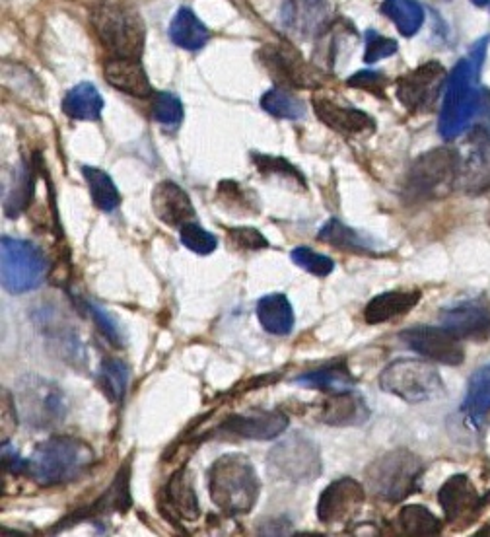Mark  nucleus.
Listing matches in <instances>:
<instances>
[{
	"mask_svg": "<svg viewBox=\"0 0 490 537\" xmlns=\"http://www.w3.org/2000/svg\"><path fill=\"white\" fill-rule=\"evenodd\" d=\"M94 462V450L82 438L57 434L35 444L32 456L26 458V477L41 487L67 485L82 477Z\"/></svg>",
	"mask_w": 490,
	"mask_h": 537,
	"instance_id": "obj_1",
	"label": "nucleus"
},
{
	"mask_svg": "<svg viewBox=\"0 0 490 537\" xmlns=\"http://www.w3.org/2000/svg\"><path fill=\"white\" fill-rule=\"evenodd\" d=\"M481 71L469 59H461L446 82L438 131L442 139L454 141L487 109L489 90L479 86Z\"/></svg>",
	"mask_w": 490,
	"mask_h": 537,
	"instance_id": "obj_2",
	"label": "nucleus"
},
{
	"mask_svg": "<svg viewBox=\"0 0 490 537\" xmlns=\"http://www.w3.org/2000/svg\"><path fill=\"white\" fill-rule=\"evenodd\" d=\"M210 501L228 516L249 514L257 504L261 483L244 454H224L209 469Z\"/></svg>",
	"mask_w": 490,
	"mask_h": 537,
	"instance_id": "obj_3",
	"label": "nucleus"
},
{
	"mask_svg": "<svg viewBox=\"0 0 490 537\" xmlns=\"http://www.w3.org/2000/svg\"><path fill=\"white\" fill-rule=\"evenodd\" d=\"M92 24L113 57L140 59L146 43V26L133 6L102 0L92 8Z\"/></svg>",
	"mask_w": 490,
	"mask_h": 537,
	"instance_id": "obj_4",
	"label": "nucleus"
},
{
	"mask_svg": "<svg viewBox=\"0 0 490 537\" xmlns=\"http://www.w3.org/2000/svg\"><path fill=\"white\" fill-rule=\"evenodd\" d=\"M424 464L409 450H391L372 462L366 469V483L370 491L385 502L405 501L417 493Z\"/></svg>",
	"mask_w": 490,
	"mask_h": 537,
	"instance_id": "obj_5",
	"label": "nucleus"
},
{
	"mask_svg": "<svg viewBox=\"0 0 490 537\" xmlns=\"http://www.w3.org/2000/svg\"><path fill=\"white\" fill-rule=\"evenodd\" d=\"M380 388L407 403H424L444 392L438 370L417 358H401L387 364L380 374Z\"/></svg>",
	"mask_w": 490,
	"mask_h": 537,
	"instance_id": "obj_6",
	"label": "nucleus"
},
{
	"mask_svg": "<svg viewBox=\"0 0 490 537\" xmlns=\"http://www.w3.org/2000/svg\"><path fill=\"white\" fill-rule=\"evenodd\" d=\"M14 401L18 419L32 429H51L59 425L67 413V399L61 388L39 376L22 378Z\"/></svg>",
	"mask_w": 490,
	"mask_h": 537,
	"instance_id": "obj_7",
	"label": "nucleus"
},
{
	"mask_svg": "<svg viewBox=\"0 0 490 537\" xmlns=\"http://www.w3.org/2000/svg\"><path fill=\"white\" fill-rule=\"evenodd\" d=\"M2 288L10 294H24L47 277L49 263L41 250L28 240L2 236Z\"/></svg>",
	"mask_w": 490,
	"mask_h": 537,
	"instance_id": "obj_8",
	"label": "nucleus"
},
{
	"mask_svg": "<svg viewBox=\"0 0 490 537\" xmlns=\"http://www.w3.org/2000/svg\"><path fill=\"white\" fill-rule=\"evenodd\" d=\"M269 473L288 483H312L321 475V456L314 440L294 432L282 438L267 456Z\"/></svg>",
	"mask_w": 490,
	"mask_h": 537,
	"instance_id": "obj_9",
	"label": "nucleus"
},
{
	"mask_svg": "<svg viewBox=\"0 0 490 537\" xmlns=\"http://www.w3.org/2000/svg\"><path fill=\"white\" fill-rule=\"evenodd\" d=\"M457 174H461L457 152L450 148H434L413 164L407 189L415 197H436L452 187Z\"/></svg>",
	"mask_w": 490,
	"mask_h": 537,
	"instance_id": "obj_10",
	"label": "nucleus"
},
{
	"mask_svg": "<svg viewBox=\"0 0 490 537\" xmlns=\"http://www.w3.org/2000/svg\"><path fill=\"white\" fill-rule=\"evenodd\" d=\"M259 61L269 74L284 86L292 88H319L325 80L323 72L302 59V55L288 43L265 45L257 53Z\"/></svg>",
	"mask_w": 490,
	"mask_h": 537,
	"instance_id": "obj_11",
	"label": "nucleus"
},
{
	"mask_svg": "<svg viewBox=\"0 0 490 537\" xmlns=\"http://www.w3.org/2000/svg\"><path fill=\"white\" fill-rule=\"evenodd\" d=\"M399 337L411 351L419 353L420 357L430 358L434 362L459 366L465 360L461 339L444 325L442 327L417 325V327L405 329Z\"/></svg>",
	"mask_w": 490,
	"mask_h": 537,
	"instance_id": "obj_12",
	"label": "nucleus"
},
{
	"mask_svg": "<svg viewBox=\"0 0 490 537\" xmlns=\"http://www.w3.org/2000/svg\"><path fill=\"white\" fill-rule=\"evenodd\" d=\"M446 82V69L436 61H428L420 65L419 69L401 76L397 80L395 94L405 108L411 111H428L436 104Z\"/></svg>",
	"mask_w": 490,
	"mask_h": 537,
	"instance_id": "obj_13",
	"label": "nucleus"
},
{
	"mask_svg": "<svg viewBox=\"0 0 490 537\" xmlns=\"http://www.w3.org/2000/svg\"><path fill=\"white\" fill-rule=\"evenodd\" d=\"M364 499H366V493H364L362 483H358L352 477H343L323 489L315 512L321 524H327V526L341 524L360 510Z\"/></svg>",
	"mask_w": 490,
	"mask_h": 537,
	"instance_id": "obj_14",
	"label": "nucleus"
},
{
	"mask_svg": "<svg viewBox=\"0 0 490 537\" xmlns=\"http://www.w3.org/2000/svg\"><path fill=\"white\" fill-rule=\"evenodd\" d=\"M438 502L450 524L467 526L481 514L485 504L490 502V493L479 497L467 475H454L438 491Z\"/></svg>",
	"mask_w": 490,
	"mask_h": 537,
	"instance_id": "obj_15",
	"label": "nucleus"
},
{
	"mask_svg": "<svg viewBox=\"0 0 490 537\" xmlns=\"http://www.w3.org/2000/svg\"><path fill=\"white\" fill-rule=\"evenodd\" d=\"M131 506H133V499H131V462H125L123 467L117 471L115 481L109 485V489L105 491L98 501L88 504L86 508H80L74 514H70L69 518H65L63 522H59L55 526L53 532L69 530L70 526H74V524H78L82 520H94V518H100L105 514H113V512L125 514V512H129Z\"/></svg>",
	"mask_w": 490,
	"mask_h": 537,
	"instance_id": "obj_16",
	"label": "nucleus"
},
{
	"mask_svg": "<svg viewBox=\"0 0 490 537\" xmlns=\"http://www.w3.org/2000/svg\"><path fill=\"white\" fill-rule=\"evenodd\" d=\"M280 20L292 36L310 39L319 36L331 24L329 0H286L280 10Z\"/></svg>",
	"mask_w": 490,
	"mask_h": 537,
	"instance_id": "obj_17",
	"label": "nucleus"
},
{
	"mask_svg": "<svg viewBox=\"0 0 490 537\" xmlns=\"http://www.w3.org/2000/svg\"><path fill=\"white\" fill-rule=\"evenodd\" d=\"M440 322L459 339L485 341L490 335V308L479 300L463 302L444 310Z\"/></svg>",
	"mask_w": 490,
	"mask_h": 537,
	"instance_id": "obj_18",
	"label": "nucleus"
},
{
	"mask_svg": "<svg viewBox=\"0 0 490 537\" xmlns=\"http://www.w3.org/2000/svg\"><path fill=\"white\" fill-rule=\"evenodd\" d=\"M312 106L319 121L343 137H364L374 133L376 129L374 119L360 109L343 108L327 98H315V96Z\"/></svg>",
	"mask_w": 490,
	"mask_h": 537,
	"instance_id": "obj_19",
	"label": "nucleus"
},
{
	"mask_svg": "<svg viewBox=\"0 0 490 537\" xmlns=\"http://www.w3.org/2000/svg\"><path fill=\"white\" fill-rule=\"evenodd\" d=\"M152 209L168 226L181 228L195 218V207L187 191L175 181H160L152 191Z\"/></svg>",
	"mask_w": 490,
	"mask_h": 537,
	"instance_id": "obj_20",
	"label": "nucleus"
},
{
	"mask_svg": "<svg viewBox=\"0 0 490 537\" xmlns=\"http://www.w3.org/2000/svg\"><path fill=\"white\" fill-rule=\"evenodd\" d=\"M286 429L288 417L280 411H255L251 415H236L220 425L222 432L251 440H273Z\"/></svg>",
	"mask_w": 490,
	"mask_h": 537,
	"instance_id": "obj_21",
	"label": "nucleus"
},
{
	"mask_svg": "<svg viewBox=\"0 0 490 537\" xmlns=\"http://www.w3.org/2000/svg\"><path fill=\"white\" fill-rule=\"evenodd\" d=\"M104 76L109 86L115 90L133 96V98H150L152 84L146 76L140 59H127V57H113L105 61Z\"/></svg>",
	"mask_w": 490,
	"mask_h": 537,
	"instance_id": "obj_22",
	"label": "nucleus"
},
{
	"mask_svg": "<svg viewBox=\"0 0 490 537\" xmlns=\"http://www.w3.org/2000/svg\"><path fill=\"white\" fill-rule=\"evenodd\" d=\"M370 417L366 401L354 392L331 395L319 409V421L331 427H358Z\"/></svg>",
	"mask_w": 490,
	"mask_h": 537,
	"instance_id": "obj_23",
	"label": "nucleus"
},
{
	"mask_svg": "<svg viewBox=\"0 0 490 537\" xmlns=\"http://www.w3.org/2000/svg\"><path fill=\"white\" fill-rule=\"evenodd\" d=\"M162 497L166 502V508L174 514L175 518L189 520V522L199 518L201 508H199V501H197L189 471L185 467L177 469L170 477V481L166 483V487L162 491Z\"/></svg>",
	"mask_w": 490,
	"mask_h": 537,
	"instance_id": "obj_24",
	"label": "nucleus"
},
{
	"mask_svg": "<svg viewBox=\"0 0 490 537\" xmlns=\"http://www.w3.org/2000/svg\"><path fill=\"white\" fill-rule=\"evenodd\" d=\"M420 302L419 290H395V292H384L378 294L368 302L364 308V322L370 325H380L389 322L397 316H403L411 312Z\"/></svg>",
	"mask_w": 490,
	"mask_h": 537,
	"instance_id": "obj_25",
	"label": "nucleus"
},
{
	"mask_svg": "<svg viewBox=\"0 0 490 537\" xmlns=\"http://www.w3.org/2000/svg\"><path fill=\"white\" fill-rule=\"evenodd\" d=\"M257 318L263 325V329L271 335L284 337V335H290L294 329L292 304L280 292L267 294L257 302Z\"/></svg>",
	"mask_w": 490,
	"mask_h": 537,
	"instance_id": "obj_26",
	"label": "nucleus"
},
{
	"mask_svg": "<svg viewBox=\"0 0 490 537\" xmlns=\"http://www.w3.org/2000/svg\"><path fill=\"white\" fill-rule=\"evenodd\" d=\"M298 386H304V388H310V390H321V392H327V394H347L352 392L356 380L352 378V374L347 368L345 362H335L331 366H325V368H319L314 372H308V374H302L294 380Z\"/></svg>",
	"mask_w": 490,
	"mask_h": 537,
	"instance_id": "obj_27",
	"label": "nucleus"
},
{
	"mask_svg": "<svg viewBox=\"0 0 490 537\" xmlns=\"http://www.w3.org/2000/svg\"><path fill=\"white\" fill-rule=\"evenodd\" d=\"M104 98L100 90L90 82H80L70 88L63 100V111L76 121H100Z\"/></svg>",
	"mask_w": 490,
	"mask_h": 537,
	"instance_id": "obj_28",
	"label": "nucleus"
},
{
	"mask_svg": "<svg viewBox=\"0 0 490 537\" xmlns=\"http://www.w3.org/2000/svg\"><path fill=\"white\" fill-rule=\"evenodd\" d=\"M317 238L329 246H335L339 250L352 251V253H358V255H380L376 246L366 238L362 236L360 232L352 230L347 224H343L339 218H331L327 220Z\"/></svg>",
	"mask_w": 490,
	"mask_h": 537,
	"instance_id": "obj_29",
	"label": "nucleus"
},
{
	"mask_svg": "<svg viewBox=\"0 0 490 537\" xmlns=\"http://www.w3.org/2000/svg\"><path fill=\"white\" fill-rule=\"evenodd\" d=\"M170 39L185 51H199L207 45L210 32L193 10L181 8L170 24Z\"/></svg>",
	"mask_w": 490,
	"mask_h": 537,
	"instance_id": "obj_30",
	"label": "nucleus"
},
{
	"mask_svg": "<svg viewBox=\"0 0 490 537\" xmlns=\"http://www.w3.org/2000/svg\"><path fill=\"white\" fill-rule=\"evenodd\" d=\"M34 189V166H30L28 162H22L8 183L6 197H2L4 213L8 218H18L30 207L34 199Z\"/></svg>",
	"mask_w": 490,
	"mask_h": 537,
	"instance_id": "obj_31",
	"label": "nucleus"
},
{
	"mask_svg": "<svg viewBox=\"0 0 490 537\" xmlns=\"http://www.w3.org/2000/svg\"><path fill=\"white\" fill-rule=\"evenodd\" d=\"M463 413L473 423L479 427L483 419L490 413V364L481 366L469 380L467 395L463 401Z\"/></svg>",
	"mask_w": 490,
	"mask_h": 537,
	"instance_id": "obj_32",
	"label": "nucleus"
},
{
	"mask_svg": "<svg viewBox=\"0 0 490 537\" xmlns=\"http://www.w3.org/2000/svg\"><path fill=\"white\" fill-rule=\"evenodd\" d=\"M465 178V187L469 191H479L489 187L490 183V141L487 133H481L473 139V148L467 160V166L461 168Z\"/></svg>",
	"mask_w": 490,
	"mask_h": 537,
	"instance_id": "obj_33",
	"label": "nucleus"
},
{
	"mask_svg": "<svg viewBox=\"0 0 490 537\" xmlns=\"http://www.w3.org/2000/svg\"><path fill=\"white\" fill-rule=\"evenodd\" d=\"M82 176L88 183L92 203H94L96 209H100L104 213H113V211H117L121 207V193H119L115 181L107 172L100 170V168L84 166Z\"/></svg>",
	"mask_w": 490,
	"mask_h": 537,
	"instance_id": "obj_34",
	"label": "nucleus"
},
{
	"mask_svg": "<svg viewBox=\"0 0 490 537\" xmlns=\"http://www.w3.org/2000/svg\"><path fill=\"white\" fill-rule=\"evenodd\" d=\"M382 14H385L405 37H413L424 24V10L417 0H384Z\"/></svg>",
	"mask_w": 490,
	"mask_h": 537,
	"instance_id": "obj_35",
	"label": "nucleus"
},
{
	"mask_svg": "<svg viewBox=\"0 0 490 537\" xmlns=\"http://www.w3.org/2000/svg\"><path fill=\"white\" fill-rule=\"evenodd\" d=\"M399 528L407 536H438L442 534V522L428 508L420 504H409L401 508L397 516Z\"/></svg>",
	"mask_w": 490,
	"mask_h": 537,
	"instance_id": "obj_36",
	"label": "nucleus"
},
{
	"mask_svg": "<svg viewBox=\"0 0 490 537\" xmlns=\"http://www.w3.org/2000/svg\"><path fill=\"white\" fill-rule=\"evenodd\" d=\"M251 162L255 164L257 172L261 176H269V178H282L286 183L296 185V189H306V178L304 174L292 166L286 158L273 156V154H261V152H251Z\"/></svg>",
	"mask_w": 490,
	"mask_h": 537,
	"instance_id": "obj_37",
	"label": "nucleus"
},
{
	"mask_svg": "<svg viewBox=\"0 0 490 537\" xmlns=\"http://www.w3.org/2000/svg\"><path fill=\"white\" fill-rule=\"evenodd\" d=\"M98 386L111 401H121L129 386V366L119 358H105L98 372Z\"/></svg>",
	"mask_w": 490,
	"mask_h": 537,
	"instance_id": "obj_38",
	"label": "nucleus"
},
{
	"mask_svg": "<svg viewBox=\"0 0 490 537\" xmlns=\"http://www.w3.org/2000/svg\"><path fill=\"white\" fill-rule=\"evenodd\" d=\"M261 108L265 109L269 115L277 117V119H290V121H298L306 115V106L300 98H296L294 94L282 90V88H273L269 92L263 94L261 98Z\"/></svg>",
	"mask_w": 490,
	"mask_h": 537,
	"instance_id": "obj_39",
	"label": "nucleus"
},
{
	"mask_svg": "<svg viewBox=\"0 0 490 537\" xmlns=\"http://www.w3.org/2000/svg\"><path fill=\"white\" fill-rule=\"evenodd\" d=\"M150 111L154 121L164 127H177L183 121V104L170 92H156L152 96Z\"/></svg>",
	"mask_w": 490,
	"mask_h": 537,
	"instance_id": "obj_40",
	"label": "nucleus"
},
{
	"mask_svg": "<svg viewBox=\"0 0 490 537\" xmlns=\"http://www.w3.org/2000/svg\"><path fill=\"white\" fill-rule=\"evenodd\" d=\"M179 240L187 250L199 255H210L218 248L216 236L195 222H189L179 228Z\"/></svg>",
	"mask_w": 490,
	"mask_h": 537,
	"instance_id": "obj_41",
	"label": "nucleus"
},
{
	"mask_svg": "<svg viewBox=\"0 0 490 537\" xmlns=\"http://www.w3.org/2000/svg\"><path fill=\"white\" fill-rule=\"evenodd\" d=\"M292 261L306 269L308 273H312L315 277L323 279V277H329L333 271H335V261L323 253H317V251L310 250L308 246H298L294 248L290 253Z\"/></svg>",
	"mask_w": 490,
	"mask_h": 537,
	"instance_id": "obj_42",
	"label": "nucleus"
},
{
	"mask_svg": "<svg viewBox=\"0 0 490 537\" xmlns=\"http://www.w3.org/2000/svg\"><path fill=\"white\" fill-rule=\"evenodd\" d=\"M218 199L228 209H232L236 213H242V215L257 211L253 207L251 199L247 197V193L240 187V183H236V181H220L218 183Z\"/></svg>",
	"mask_w": 490,
	"mask_h": 537,
	"instance_id": "obj_43",
	"label": "nucleus"
},
{
	"mask_svg": "<svg viewBox=\"0 0 490 537\" xmlns=\"http://www.w3.org/2000/svg\"><path fill=\"white\" fill-rule=\"evenodd\" d=\"M364 43H366V53H364V63L374 65L382 59H387L397 53V41L389 37L380 36L374 30H368L364 34Z\"/></svg>",
	"mask_w": 490,
	"mask_h": 537,
	"instance_id": "obj_44",
	"label": "nucleus"
},
{
	"mask_svg": "<svg viewBox=\"0 0 490 537\" xmlns=\"http://www.w3.org/2000/svg\"><path fill=\"white\" fill-rule=\"evenodd\" d=\"M228 240L238 250L259 251L271 246L269 240L255 228H230Z\"/></svg>",
	"mask_w": 490,
	"mask_h": 537,
	"instance_id": "obj_45",
	"label": "nucleus"
},
{
	"mask_svg": "<svg viewBox=\"0 0 490 537\" xmlns=\"http://www.w3.org/2000/svg\"><path fill=\"white\" fill-rule=\"evenodd\" d=\"M350 88H358V90H368L376 96L384 98L385 86H387V78L382 72L376 71H360L352 74L347 80Z\"/></svg>",
	"mask_w": 490,
	"mask_h": 537,
	"instance_id": "obj_46",
	"label": "nucleus"
},
{
	"mask_svg": "<svg viewBox=\"0 0 490 537\" xmlns=\"http://www.w3.org/2000/svg\"><path fill=\"white\" fill-rule=\"evenodd\" d=\"M88 310H90V314L94 316V322L98 323L100 331L107 337V341H109L111 345H115V347H123V339H125V337H123V333H121V329H119L117 322L105 312L104 308H100V306H96V304H90Z\"/></svg>",
	"mask_w": 490,
	"mask_h": 537,
	"instance_id": "obj_47",
	"label": "nucleus"
},
{
	"mask_svg": "<svg viewBox=\"0 0 490 537\" xmlns=\"http://www.w3.org/2000/svg\"><path fill=\"white\" fill-rule=\"evenodd\" d=\"M475 6H479V8H485V10H489L490 12V0H471Z\"/></svg>",
	"mask_w": 490,
	"mask_h": 537,
	"instance_id": "obj_48",
	"label": "nucleus"
},
{
	"mask_svg": "<svg viewBox=\"0 0 490 537\" xmlns=\"http://www.w3.org/2000/svg\"><path fill=\"white\" fill-rule=\"evenodd\" d=\"M432 2H450V0H432Z\"/></svg>",
	"mask_w": 490,
	"mask_h": 537,
	"instance_id": "obj_49",
	"label": "nucleus"
}]
</instances>
